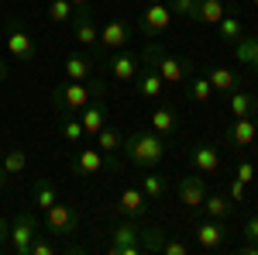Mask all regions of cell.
<instances>
[{
	"label": "cell",
	"instance_id": "cell-15",
	"mask_svg": "<svg viewBox=\"0 0 258 255\" xmlns=\"http://www.w3.org/2000/svg\"><path fill=\"white\" fill-rule=\"evenodd\" d=\"M179 193V203H186L189 207V214L197 217L200 207H203V200H207V183H203V176H182L176 186Z\"/></svg>",
	"mask_w": 258,
	"mask_h": 255
},
{
	"label": "cell",
	"instance_id": "cell-41",
	"mask_svg": "<svg viewBox=\"0 0 258 255\" xmlns=\"http://www.w3.org/2000/svg\"><path fill=\"white\" fill-rule=\"evenodd\" d=\"M7 179H11V176H7V173H4V166H0V190H7Z\"/></svg>",
	"mask_w": 258,
	"mask_h": 255
},
{
	"label": "cell",
	"instance_id": "cell-36",
	"mask_svg": "<svg viewBox=\"0 0 258 255\" xmlns=\"http://www.w3.org/2000/svg\"><path fill=\"white\" fill-rule=\"evenodd\" d=\"M28 255H55V241H52V238H41V235H35V241H31Z\"/></svg>",
	"mask_w": 258,
	"mask_h": 255
},
{
	"label": "cell",
	"instance_id": "cell-19",
	"mask_svg": "<svg viewBox=\"0 0 258 255\" xmlns=\"http://www.w3.org/2000/svg\"><path fill=\"white\" fill-rule=\"evenodd\" d=\"M138 97H145V100H155V97H162L165 93V79L152 69V66H145L141 62V69H138Z\"/></svg>",
	"mask_w": 258,
	"mask_h": 255
},
{
	"label": "cell",
	"instance_id": "cell-45",
	"mask_svg": "<svg viewBox=\"0 0 258 255\" xmlns=\"http://www.w3.org/2000/svg\"><path fill=\"white\" fill-rule=\"evenodd\" d=\"M251 7H258V0H251Z\"/></svg>",
	"mask_w": 258,
	"mask_h": 255
},
{
	"label": "cell",
	"instance_id": "cell-22",
	"mask_svg": "<svg viewBox=\"0 0 258 255\" xmlns=\"http://www.w3.org/2000/svg\"><path fill=\"white\" fill-rule=\"evenodd\" d=\"M186 97L197 100V104H207V100L214 97V86H210V79L203 76V69L197 66V73L186 79Z\"/></svg>",
	"mask_w": 258,
	"mask_h": 255
},
{
	"label": "cell",
	"instance_id": "cell-11",
	"mask_svg": "<svg viewBox=\"0 0 258 255\" xmlns=\"http://www.w3.org/2000/svg\"><path fill=\"white\" fill-rule=\"evenodd\" d=\"M224 238H227L224 221H217V217H193V241L203 252H217L224 245Z\"/></svg>",
	"mask_w": 258,
	"mask_h": 255
},
{
	"label": "cell",
	"instance_id": "cell-39",
	"mask_svg": "<svg viewBox=\"0 0 258 255\" xmlns=\"http://www.w3.org/2000/svg\"><path fill=\"white\" fill-rule=\"evenodd\" d=\"M227 196H231L234 203H244V183H241V179H234V183L227 186Z\"/></svg>",
	"mask_w": 258,
	"mask_h": 255
},
{
	"label": "cell",
	"instance_id": "cell-12",
	"mask_svg": "<svg viewBox=\"0 0 258 255\" xmlns=\"http://www.w3.org/2000/svg\"><path fill=\"white\" fill-rule=\"evenodd\" d=\"M103 59H107V73H110V79H117V83H131V79L138 76V69H141V52H131V48L107 52Z\"/></svg>",
	"mask_w": 258,
	"mask_h": 255
},
{
	"label": "cell",
	"instance_id": "cell-27",
	"mask_svg": "<svg viewBox=\"0 0 258 255\" xmlns=\"http://www.w3.org/2000/svg\"><path fill=\"white\" fill-rule=\"evenodd\" d=\"M93 138H97V148L103 152V156H117L120 145H124V135H120V131H114L110 124H103Z\"/></svg>",
	"mask_w": 258,
	"mask_h": 255
},
{
	"label": "cell",
	"instance_id": "cell-34",
	"mask_svg": "<svg viewBox=\"0 0 258 255\" xmlns=\"http://www.w3.org/2000/svg\"><path fill=\"white\" fill-rule=\"evenodd\" d=\"M48 18L55 21V24H66V21L73 18V4L69 0H52L48 4Z\"/></svg>",
	"mask_w": 258,
	"mask_h": 255
},
{
	"label": "cell",
	"instance_id": "cell-8",
	"mask_svg": "<svg viewBox=\"0 0 258 255\" xmlns=\"http://www.w3.org/2000/svg\"><path fill=\"white\" fill-rule=\"evenodd\" d=\"M38 235V217L28 214V211H18V217L11 221V231H7V245L14 255H28L31 241Z\"/></svg>",
	"mask_w": 258,
	"mask_h": 255
},
{
	"label": "cell",
	"instance_id": "cell-38",
	"mask_svg": "<svg viewBox=\"0 0 258 255\" xmlns=\"http://www.w3.org/2000/svg\"><path fill=\"white\" fill-rule=\"evenodd\" d=\"M244 241H258V214H248L244 221Z\"/></svg>",
	"mask_w": 258,
	"mask_h": 255
},
{
	"label": "cell",
	"instance_id": "cell-16",
	"mask_svg": "<svg viewBox=\"0 0 258 255\" xmlns=\"http://www.w3.org/2000/svg\"><path fill=\"white\" fill-rule=\"evenodd\" d=\"M258 138V124L255 118H234L224 124V141L234 145V148H248L251 141Z\"/></svg>",
	"mask_w": 258,
	"mask_h": 255
},
{
	"label": "cell",
	"instance_id": "cell-25",
	"mask_svg": "<svg viewBox=\"0 0 258 255\" xmlns=\"http://www.w3.org/2000/svg\"><path fill=\"white\" fill-rule=\"evenodd\" d=\"M31 196H35V203H38L41 211H48V207L59 200V190H55V183H52L48 176H38L35 186H31Z\"/></svg>",
	"mask_w": 258,
	"mask_h": 255
},
{
	"label": "cell",
	"instance_id": "cell-37",
	"mask_svg": "<svg viewBox=\"0 0 258 255\" xmlns=\"http://www.w3.org/2000/svg\"><path fill=\"white\" fill-rule=\"evenodd\" d=\"M234 179H241V183L248 186V183L255 179V166H251L248 159H238V166H234Z\"/></svg>",
	"mask_w": 258,
	"mask_h": 255
},
{
	"label": "cell",
	"instance_id": "cell-10",
	"mask_svg": "<svg viewBox=\"0 0 258 255\" xmlns=\"http://www.w3.org/2000/svg\"><path fill=\"white\" fill-rule=\"evenodd\" d=\"M73 38L86 45V48H97L100 45V28H97V11L90 7V4H83V7H73Z\"/></svg>",
	"mask_w": 258,
	"mask_h": 255
},
{
	"label": "cell",
	"instance_id": "cell-3",
	"mask_svg": "<svg viewBox=\"0 0 258 255\" xmlns=\"http://www.w3.org/2000/svg\"><path fill=\"white\" fill-rule=\"evenodd\" d=\"M52 107H55V114L59 118H69V114H80L83 107L93 100V83L86 86V83H80V79H62V83H55L52 86Z\"/></svg>",
	"mask_w": 258,
	"mask_h": 255
},
{
	"label": "cell",
	"instance_id": "cell-24",
	"mask_svg": "<svg viewBox=\"0 0 258 255\" xmlns=\"http://www.w3.org/2000/svg\"><path fill=\"white\" fill-rule=\"evenodd\" d=\"M207 217H217V221H224V217L234 211V200L224 193H207V200H203V207H200Z\"/></svg>",
	"mask_w": 258,
	"mask_h": 255
},
{
	"label": "cell",
	"instance_id": "cell-42",
	"mask_svg": "<svg viewBox=\"0 0 258 255\" xmlns=\"http://www.w3.org/2000/svg\"><path fill=\"white\" fill-rule=\"evenodd\" d=\"M69 4H73V7H83V4H90V0H69Z\"/></svg>",
	"mask_w": 258,
	"mask_h": 255
},
{
	"label": "cell",
	"instance_id": "cell-23",
	"mask_svg": "<svg viewBox=\"0 0 258 255\" xmlns=\"http://www.w3.org/2000/svg\"><path fill=\"white\" fill-rule=\"evenodd\" d=\"M93 56H80V52H76V56H69V59H66V79H80V83H86V79H90V73H93Z\"/></svg>",
	"mask_w": 258,
	"mask_h": 255
},
{
	"label": "cell",
	"instance_id": "cell-18",
	"mask_svg": "<svg viewBox=\"0 0 258 255\" xmlns=\"http://www.w3.org/2000/svg\"><path fill=\"white\" fill-rule=\"evenodd\" d=\"M120 214L135 217V221H141L148 214V196L141 193V186H124L120 190Z\"/></svg>",
	"mask_w": 258,
	"mask_h": 255
},
{
	"label": "cell",
	"instance_id": "cell-14",
	"mask_svg": "<svg viewBox=\"0 0 258 255\" xmlns=\"http://www.w3.org/2000/svg\"><path fill=\"white\" fill-rule=\"evenodd\" d=\"M189 162H193V169H197L200 176H217L220 173V152L214 145H207V141H197V145H189Z\"/></svg>",
	"mask_w": 258,
	"mask_h": 255
},
{
	"label": "cell",
	"instance_id": "cell-5",
	"mask_svg": "<svg viewBox=\"0 0 258 255\" xmlns=\"http://www.w3.org/2000/svg\"><path fill=\"white\" fill-rule=\"evenodd\" d=\"M73 173H76V176L120 173V159L117 156H103L100 148H76V156H73Z\"/></svg>",
	"mask_w": 258,
	"mask_h": 255
},
{
	"label": "cell",
	"instance_id": "cell-31",
	"mask_svg": "<svg viewBox=\"0 0 258 255\" xmlns=\"http://www.w3.org/2000/svg\"><path fill=\"white\" fill-rule=\"evenodd\" d=\"M165 4H169L172 14L193 21V24H203V21H200V0H165Z\"/></svg>",
	"mask_w": 258,
	"mask_h": 255
},
{
	"label": "cell",
	"instance_id": "cell-40",
	"mask_svg": "<svg viewBox=\"0 0 258 255\" xmlns=\"http://www.w3.org/2000/svg\"><path fill=\"white\" fill-rule=\"evenodd\" d=\"M7 231H11V224L0 217V252H11V245H7Z\"/></svg>",
	"mask_w": 258,
	"mask_h": 255
},
{
	"label": "cell",
	"instance_id": "cell-7",
	"mask_svg": "<svg viewBox=\"0 0 258 255\" xmlns=\"http://www.w3.org/2000/svg\"><path fill=\"white\" fill-rule=\"evenodd\" d=\"M45 228L55 238H73L80 231V211H76L73 203H59V200H55V203L45 211Z\"/></svg>",
	"mask_w": 258,
	"mask_h": 255
},
{
	"label": "cell",
	"instance_id": "cell-17",
	"mask_svg": "<svg viewBox=\"0 0 258 255\" xmlns=\"http://www.w3.org/2000/svg\"><path fill=\"white\" fill-rule=\"evenodd\" d=\"M200 69H203V76L210 79L214 93H231V90L241 86V76L234 69H227V66H200Z\"/></svg>",
	"mask_w": 258,
	"mask_h": 255
},
{
	"label": "cell",
	"instance_id": "cell-21",
	"mask_svg": "<svg viewBox=\"0 0 258 255\" xmlns=\"http://www.w3.org/2000/svg\"><path fill=\"white\" fill-rule=\"evenodd\" d=\"M258 111V100L255 93H248V90H231V118H255Z\"/></svg>",
	"mask_w": 258,
	"mask_h": 255
},
{
	"label": "cell",
	"instance_id": "cell-43",
	"mask_svg": "<svg viewBox=\"0 0 258 255\" xmlns=\"http://www.w3.org/2000/svg\"><path fill=\"white\" fill-rule=\"evenodd\" d=\"M0 79H7V66L4 62H0Z\"/></svg>",
	"mask_w": 258,
	"mask_h": 255
},
{
	"label": "cell",
	"instance_id": "cell-2",
	"mask_svg": "<svg viewBox=\"0 0 258 255\" xmlns=\"http://www.w3.org/2000/svg\"><path fill=\"white\" fill-rule=\"evenodd\" d=\"M141 62L152 66L165 83H186V79L197 73V62L193 59H182V56H176V52L162 48L155 38H148V45L141 48Z\"/></svg>",
	"mask_w": 258,
	"mask_h": 255
},
{
	"label": "cell",
	"instance_id": "cell-6",
	"mask_svg": "<svg viewBox=\"0 0 258 255\" xmlns=\"http://www.w3.org/2000/svg\"><path fill=\"white\" fill-rule=\"evenodd\" d=\"M131 38H135V28H131L127 21H120V18H110L103 28H100V45H97V52H93V59H103L107 52L127 48Z\"/></svg>",
	"mask_w": 258,
	"mask_h": 255
},
{
	"label": "cell",
	"instance_id": "cell-20",
	"mask_svg": "<svg viewBox=\"0 0 258 255\" xmlns=\"http://www.w3.org/2000/svg\"><path fill=\"white\" fill-rule=\"evenodd\" d=\"M148 121H152V131L162 135V138H172L179 131V118H176V111H172V107H155Z\"/></svg>",
	"mask_w": 258,
	"mask_h": 255
},
{
	"label": "cell",
	"instance_id": "cell-35",
	"mask_svg": "<svg viewBox=\"0 0 258 255\" xmlns=\"http://www.w3.org/2000/svg\"><path fill=\"white\" fill-rule=\"evenodd\" d=\"M159 255H189V245L186 241H172V238H162Z\"/></svg>",
	"mask_w": 258,
	"mask_h": 255
},
{
	"label": "cell",
	"instance_id": "cell-26",
	"mask_svg": "<svg viewBox=\"0 0 258 255\" xmlns=\"http://www.w3.org/2000/svg\"><path fill=\"white\" fill-rule=\"evenodd\" d=\"M59 138L66 141V145H83V138H86V131H83V121L76 118V114L59 118Z\"/></svg>",
	"mask_w": 258,
	"mask_h": 255
},
{
	"label": "cell",
	"instance_id": "cell-30",
	"mask_svg": "<svg viewBox=\"0 0 258 255\" xmlns=\"http://www.w3.org/2000/svg\"><path fill=\"white\" fill-rule=\"evenodd\" d=\"M234 56H238V62L251 66V62L258 59V35H241V38L234 41Z\"/></svg>",
	"mask_w": 258,
	"mask_h": 255
},
{
	"label": "cell",
	"instance_id": "cell-1",
	"mask_svg": "<svg viewBox=\"0 0 258 255\" xmlns=\"http://www.w3.org/2000/svg\"><path fill=\"white\" fill-rule=\"evenodd\" d=\"M120 152H124L127 162H135V166H141V169H155L162 159H165V152H169V138L155 135L152 128H148V131L138 128V131H131V135L124 138Z\"/></svg>",
	"mask_w": 258,
	"mask_h": 255
},
{
	"label": "cell",
	"instance_id": "cell-29",
	"mask_svg": "<svg viewBox=\"0 0 258 255\" xmlns=\"http://www.w3.org/2000/svg\"><path fill=\"white\" fill-rule=\"evenodd\" d=\"M0 166H4L7 176H21L28 169V156L21 148H7V152H0Z\"/></svg>",
	"mask_w": 258,
	"mask_h": 255
},
{
	"label": "cell",
	"instance_id": "cell-44",
	"mask_svg": "<svg viewBox=\"0 0 258 255\" xmlns=\"http://www.w3.org/2000/svg\"><path fill=\"white\" fill-rule=\"evenodd\" d=\"M251 69H255V76H258V59H255V62H251Z\"/></svg>",
	"mask_w": 258,
	"mask_h": 255
},
{
	"label": "cell",
	"instance_id": "cell-13",
	"mask_svg": "<svg viewBox=\"0 0 258 255\" xmlns=\"http://www.w3.org/2000/svg\"><path fill=\"white\" fill-rule=\"evenodd\" d=\"M172 11H169V4L165 0H148V7L141 11V35L145 38H159L162 31L172 24Z\"/></svg>",
	"mask_w": 258,
	"mask_h": 255
},
{
	"label": "cell",
	"instance_id": "cell-28",
	"mask_svg": "<svg viewBox=\"0 0 258 255\" xmlns=\"http://www.w3.org/2000/svg\"><path fill=\"white\" fill-rule=\"evenodd\" d=\"M138 186H141V193L148 196V203H159V200H165V179H162L159 173H145Z\"/></svg>",
	"mask_w": 258,
	"mask_h": 255
},
{
	"label": "cell",
	"instance_id": "cell-9",
	"mask_svg": "<svg viewBox=\"0 0 258 255\" xmlns=\"http://www.w3.org/2000/svg\"><path fill=\"white\" fill-rule=\"evenodd\" d=\"M7 52L14 56V62H35V56H38L35 38H31V31L24 28L21 18H14L7 24Z\"/></svg>",
	"mask_w": 258,
	"mask_h": 255
},
{
	"label": "cell",
	"instance_id": "cell-4",
	"mask_svg": "<svg viewBox=\"0 0 258 255\" xmlns=\"http://www.w3.org/2000/svg\"><path fill=\"white\" fill-rule=\"evenodd\" d=\"M110 255H141L145 252V241H141V224L135 217L127 221H117L110 228V245H107Z\"/></svg>",
	"mask_w": 258,
	"mask_h": 255
},
{
	"label": "cell",
	"instance_id": "cell-32",
	"mask_svg": "<svg viewBox=\"0 0 258 255\" xmlns=\"http://www.w3.org/2000/svg\"><path fill=\"white\" fill-rule=\"evenodd\" d=\"M217 28H220V38L231 41V45L244 35V24H241V18H234V14H224V18L217 21Z\"/></svg>",
	"mask_w": 258,
	"mask_h": 255
},
{
	"label": "cell",
	"instance_id": "cell-33",
	"mask_svg": "<svg viewBox=\"0 0 258 255\" xmlns=\"http://www.w3.org/2000/svg\"><path fill=\"white\" fill-rule=\"evenodd\" d=\"M227 11H224V0H200V21L203 24H217Z\"/></svg>",
	"mask_w": 258,
	"mask_h": 255
}]
</instances>
